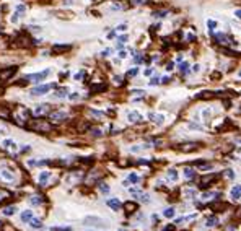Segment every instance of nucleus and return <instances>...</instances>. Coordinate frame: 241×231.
Wrapping results in <instances>:
<instances>
[{
    "instance_id": "nucleus-2",
    "label": "nucleus",
    "mask_w": 241,
    "mask_h": 231,
    "mask_svg": "<svg viewBox=\"0 0 241 231\" xmlns=\"http://www.w3.org/2000/svg\"><path fill=\"white\" fill-rule=\"evenodd\" d=\"M49 73H50V70H49V68H46V70L39 72V73H31V75H26L25 80L26 81H36V83H39V81H42L46 77L49 75Z\"/></svg>"
},
{
    "instance_id": "nucleus-42",
    "label": "nucleus",
    "mask_w": 241,
    "mask_h": 231,
    "mask_svg": "<svg viewBox=\"0 0 241 231\" xmlns=\"http://www.w3.org/2000/svg\"><path fill=\"white\" fill-rule=\"evenodd\" d=\"M83 75H85L83 72H78V73H75V80H81V78H83Z\"/></svg>"
},
{
    "instance_id": "nucleus-46",
    "label": "nucleus",
    "mask_w": 241,
    "mask_h": 231,
    "mask_svg": "<svg viewBox=\"0 0 241 231\" xmlns=\"http://www.w3.org/2000/svg\"><path fill=\"white\" fill-rule=\"evenodd\" d=\"M111 52H112L111 49H104V50H103V55H104V57H108V55H111Z\"/></svg>"
},
{
    "instance_id": "nucleus-41",
    "label": "nucleus",
    "mask_w": 241,
    "mask_h": 231,
    "mask_svg": "<svg viewBox=\"0 0 241 231\" xmlns=\"http://www.w3.org/2000/svg\"><path fill=\"white\" fill-rule=\"evenodd\" d=\"M158 83H160V78H158V77H155V78L150 80V85H158Z\"/></svg>"
},
{
    "instance_id": "nucleus-18",
    "label": "nucleus",
    "mask_w": 241,
    "mask_h": 231,
    "mask_svg": "<svg viewBox=\"0 0 241 231\" xmlns=\"http://www.w3.org/2000/svg\"><path fill=\"white\" fill-rule=\"evenodd\" d=\"M124 208H126L129 213H132V212L137 210V203L135 202H126V203H124Z\"/></svg>"
},
{
    "instance_id": "nucleus-6",
    "label": "nucleus",
    "mask_w": 241,
    "mask_h": 231,
    "mask_svg": "<svg viewBox=\"0 0 241 231\" xmlns=\"http://www.w3.org/2000/svg\"><path fill=\"white\" fill-rule=\"evenodd\" d=\"M199 143L197 142H189V143H182V145L179 146V150L181 151H184V153H187V151H194V150H197L199 148Z\"/></svg>"
},
{
    "instance_id": "nucleus-26",
    "label": "nucleus",
    "mask_w": 241,
    "mask_h": 231,
    "mask_svg": "<svg viewBox=\"0 0 241 231\" xmlns=\"http://www.w3.org/2000/svg\"><path fill=\"white\" fill-rule=\"evenodd\" d=\"M30 223H31L33 228H42V223H41V220H38V218H33Z\"/></svg>"
},
{
    "instance_id": "nucleus-1",
    "label": "nucleus",
    "mask_w": 241,
    "mask_h": 231,
    "mask_svg": "<svg viewBox=\"0 0 241 231\" xmlns=\"http://www.w3.org/2000/svg\"><path fill=\"white\" fill-rule=\"evenodd\" d=\"M26 127L30 129V130H38V132H49L52 127H50V124H47V122H42L39 121V119H34V121H31L26 124Z\"/></svg>"
},
{
    "instance_id": "nucleus-49",
    "label": "nucleus",
    "mask_w": 241,
    "mask_h": 231,
    "mask_svg": "<svg viewBox=\"0 0 241 231\" xmlns=\"http://www.w3.org/2000/svg\"><path fill=\"white\" fill-rule=\"evenodd\" d=\"M126 52H124V50H120V52H119V57H120V59H124V57H126Z\"/></svg>"
},
{
    "instance_id": "nucleus-12",
    "label": "nucleus",
    "mask_w": 241,
    "mask_h": 231,
    "mask_svg": "<svg viewBox=\"0 0 241 231\" xmlns=\"http://www.w3.org/2000/svg\"><path fill=\"white\" fill-rule=\"evenodd\" d=\"M47 111H49V104H39L34 109V114L36 116H42V114H46Z\"/></svg>"
},
{
    "instance_id": "nucleus-55",
    "label": "nucleus",
    "mask_w": 241,
    "mask_h": 231,
    "mask_svg": "<svg viewBox=\"0 0 241 231\" xmlns=\"http://www.w3.org/2000/svg\"><path fill=\"white\" fill-rule=\"evenodd\" d=\"M119 231H124V230H119Z\"/></svg>"
},
{
    "instance_id": "nucleus-37",
    "label": "nucleus",
    "mask_w": 241,
    "mask_h": 231,
    "mask_svg": "<svg viewBox=\"0 0 241 231\" xmlns=\"http://www.w3.org/2000/svg\"><path fill=\"white\" fill-rule=\"evenodd\" d=\"M90 114H91V116H95V117H103V116H104L103 112H100V111H95V109H91V111H90Z\"/></svg>"
},
{
    "instance_id": "nucleus-21",
    "label": "nucleus",
    "mask_w": 241,
    "mask_h": 231,
    "mask_svg": "<svg viewBox=\"0 0 241 231\" xmlns=\"http://www.w3.org/2000/svg\"><path fill=\"white\" fill-rule=\"evenodd\" d=\"M67 95H69V90H67V88H59V90H57V93H55V96H57V98H65Z\"/></svg>"
},
{
    "instance_id": "nucleus-3",
    "label": "nucleus",
    "mask_w": 241,
    "mask_h": 231,
    "mask_svg": "<svg viewBox=\"0 0 241 231\" xmlns=\"http://www.w3.org/2000/svg\"><path fill=\"white\" fill-rule=\"evenodd\" d=\"M213 39L218 42V44H223V46H231V44H235L233 42V38L228 34H223V33H217L215 36H213Z\"/></svg>"
},
{
    "instance_id": "nucleus-25",
    "label": "nucleus",
    "mask_w": 241,
    "mask_h": 231,
    "mask_svg": "<svg viewBox=\"0 0 241 231\" xmlns=\"http://www.w3.org/2000/svg\"><path fill=\"white\" fill-rule=\"evenodd\" d=\"M106 85H93L91 86V93H98V91H104Z\"/></svg>"
},
{
    "instance_id": "nucleus-39",
    "label": "nucleus",
    "mask_w": 241,
    "mask_h": 231,
    "mask_svg": "<svg viewBox=\"0 0 241 231\" xmlns=\"http://www.w3.org/2000/svg\"><path fill=\"white\" fill-rule=\"evenodd\" d=\"M91 134H93V135H95V137H101V135H103V134H101V130H100V129H91Z\"/></svg>"
},
{
    "instance_id": "nucleus-30",
    "label": "nucleus",
    "mask_w": 241,
    "mask_h": 231,
    "mask_svg": "<svg viewBox=\"0 0 241 231\" xmlns=\"http://www.w3.org/2000/svg\"><path fill=\"white\" fill-rule=\"evenodd\" d=\"M100 191L103 192V194H108V192H109V186L104 184V182H100Z\"/></svg>"
},
{
    "instance_id": "nucleus-40",
    "label": "nucleus",
    "mask_w": 241,
    "mask_h": 231,
    "mask_svg": "<svg viewBox=\"0 0 241 231\" xmlns=\"http://www.w3.org/2000/svg\"><path fill=\"white\" fill-rule=\"evenodd\" d=\"M69 98H70V101H77L78 98H80V95H78V93H72V95L69 96Z\"/></svg>"
},
{
    "instance_id": "nucleus-4",
    "label": "nucleus",
    "mask_w": 241,
    "mask_h": 231,
    "mask_svg": "<svg viewBox=\"0 0 241 231\" xmlns=\"http://www.w3.org/2000/svg\"><path fill=\"white\" fill-rule=\"evenodd\" d=\"M18 70V67H8V68H3L0 70V81H7L10 77H13Z\"/></svg>"
},
{
    "instance_id": "nucleus-11",
    "label": "nucleus",
    "mask_w": 241,
    "mask_h": 231,
    "mask_svg": "<svg viewBox=\"0 0 241 231\" xmlns=\"http://www.w3.org/2000/svg\"><path fill=\"white\" fill-rule=\"evenodd\" d=\"M85 225H103V220H101V218H96V216H86Z\"/></svg>"
},
{
    "instance_id": "nucleus-50",
    "label": "nucleus",
    "mask_w": 241,
    "mask_h": 231,
    "mask_svg": "<svg viewBox=\"0 0 241 231\" xmlns=\"http://www.w3.org/2000/svg\"><path fill=\"white\" fill-rule=\"evenodd\" d=\"M161 81H163V83H168V81H170V77H163V80Z\"/></svg>"
},
{
    "instance_id": "nucleus-17",
    "label": "nucleus",
    "mask_w": 241,
    "mask_h": 231,
    "mask_svg": "<svg viewBox=\"0 0 241 231\" xmlns=\"http://www.w3.org/2000/svg\"><path fill=\"white\" fill-rule=\"evenodd\" d=\"M142 119V116L137 112V111H132V112H129V121L131 122H139Z\"/></svg>"
},
{
    "instance_id": "nucleus-45",
    "label": "nucleus",
    "mask_w": 241,
    "mask_h": 231,
    "mask_svg": "<svg viewBox=\"0 0 241 231\" xmlns=\"http://www.w3.org/2000/svg\"><path fill=\"white\" fill-rule=\"evenodd\" d=\"M163 231H174V225H168Z\"/></svg>"
},
{
    "instance_id": "nucleus-16",
    "label": "nucleus",
    "mask_w": 241,
    "mask_h": 231,
    "mask_svg": "<svg viewBox=\"0 0 241 231\" xmlns=\"http://www.w3.org/2000/svg\"><path fill=\"white\" fill-rule=\"evenodd\" d=\"M21 220L25 221V223H30V221L33 220V212H31V210H25L23 213H21Z\"/></svg>"
},
{
    "instance_id": "nucleus-7",
    "label": "nucleus",
    "mask_w": 241,
    "mask_h": 231,
    "mask_svg": "<svg viewBox=\"0 0 241 231\" xmlns=\"http://www.w3.org/2000/svg\"><path fill=\"white\" fill-rule=\"evenodd\" d=\"M215 181V174H207V176L201 177V189H207L210 187V182Z\"/></svg>"
},
{
    "instance_id": "nucleus-23",
    "label": "nucleus",
    "mask_w": 241,
    "mask_h": 231,
    "mask_svg": "<svg viewBox=\"0 0 241 231\" xmlns=\"http://www.w3.org/2000/svg\"><path fill=\"white\" fill-rule=\"evenodd\" d=\"M217 223H218V218H217V216H210V218L207 220L205 225L209 226V228H212V226H217Z\"/></svg>"
},
{
    "instance_id": "nucleus-15",
    "label": "nucleus",
    "mask_w": 241,
    "mask_h": 231,
    "mask_svg": "<svg viewBox=\"0 0 241 231\" xmlns=\"http://www.w3.org/2000/svg\"><path fill=\"white\" fill-rule=\"evenodd\" d=\"M49 177H50L49 171H42V173L39 174V184H41V186H46V181H47Z\"/></svg>"
},
{
    "instance_id": "nucleus-32",
    "label": "nucleus",
    "mask_w": 241,
    "mask_h": 231,
    "mask_svg": "<svg viewBox=\"0 0 241 231\" xmlns=\"http://www.w3.org/2000/svg\"><path fill=\"white\" fill-rule=\"evenodd\" d=\"M30 202H31V203H34V205H38V203H41V202H42V199H41L39 195H33V197L30 199Z\"/></svg>"
},
{
    "instance_id": "nucleus-29",
    "label": "nucleus",
    "mask_w": 241,
    "mask_h": 231,
    "mask_svg": "<svg viewBox=\"0 0 241 231\" xmlns=\"http://www.w3.org/2000/svg\"><path fill=\"white\" fill-rule=\"evenodd\" d=\"M194 174H196V173H194V169H191V168H187V169L184 171V176H186L187 179H192V177H194Z\"/></svg>"
},
{
    "instance_id": "nucleus-56",
    "label": "nucleus",
    "mask_w": 241,
    "mask_h": 231,
    "mask_svg": "<svg viewBox=\"0 0 241 231\" xmlns=\"http://www.w3.org/2000/svg\"><path fill=\"white\" fill-rule=\"evenodd\" d=\"M240 77H241V72H240Z\"/></svg>"
},
{
    "instance_id": "nucleus-19",
    "label": "nucleus",
    "mask_w": 241,
    "mask_h": 231,
    "mask_svg": "<svg viewBox=\"0 0 241 231\" xmlns=\"http://www.w3.org/2000/svg\"><path fill=\"white\" fill-rule=\"evenodd\" d=\"M15 213H16V207L15 205H13V207H7V208H5V210H3V215H5V216H10V215H15Z\"/></svg>"
},
{
    "instance_id": "nucleus-52",
    "label": "nucleus",
    "mask_w": 241,
    "mask_h": 231,
    "mask_svg": "<svg viewBox=\"0 0 241 231\" xmlns=\"http://www.w3.org/2000/svg\"><path fill=\"white\" fill-rule=\"evenodd\" d=\"M236 16H238V18H241V10H236V13H235Z\"/></svg>"
},
{
    "instance_id": "nucleus-44",
    "label": "nucleus",
    "mask_w": 241,
    "mask_h": 231,
    "mask_svg": "<svg viewBox=\"0 0 241 231\" xmlns=\"http://www.w3.org/2000/svg\"><path fill=\"white\" fill-rule=\"evenodd\" d=\"M52 231H72L70 228H52Z\"/></svg>"
},
{
    "instance_id": "nucleus-5",
    "label": "nucleus",
    "mask_w": 241,
    "mask_h": 231,
    "mask_svg": "<svg viewBox=\"0 0 241 231\" xmlns=\"http://www.w3.org/2000/svg\"><path fill=\"white\" fill-rule=\"evenodd\" d=\"M52 88H54V85H39V86H36V88L31 90V95L33 96H42L49 90H52Z\"/></svg>"
},
{
    "instance_id": "nucleus-47",
    "label": "nucleus",
    "mask_w": 241,
    "mask_h": 231,
    "mask_svg": "<svg viewBox=\"0 0 241 231\" xmlns=\"http://www.w3.org/2000/svg\"><path fill=\"white\" fill-rule=\"evenodd\" d=\"M126 30H127L126 25H119V26H117V31H126Z\"/></svg>"
},
{
    "instance_id": "nucleus-35",
    "label": "nucleus",
    "mask_w": 241,
    "mask_h": 231,
    "mask_svg": "<svg viewBox=\"0 0 241 231\" xmlns=\"http://www.w3.org/2000/svg\"><path fill=\"white\" fill-rule=\"evenodd\" d=\"M194 195H196V191H194V189H187V191H186V197H187V199H192Z\"/></svg>"
},
{
    "instance_id": "nucleus-22",
    "label": "nucleus",
    "mask_w": 241,
    "mask_h": 231,
    "mask_svg": "<svg viewBox=\"0 0 241 231\" xmlns=\"http://www.w3.org/2000/svg\"><path fill=\"white\" fill-rule=\"evenodd\" d=\"M150 117H151V121L156 122V124H163V116L161 114H150Z\"/></svg>"
},
{
    "instance_id": "nucleus-9",
    "label": "nucleus",
    "mask_w": 241,
    "mask_h": 231,
    "mask_svg": "<svg viewBox=\"0 0 241 231\" xmlns=\"http://www.w3.org/2000/svg\"><path fill=\"white\" fill-rule=\"evenodd\" d=\"M230 195L233 200H240L241 199V184H236V186H233V189H231Z\"/></svg>"
},
{
    "instance_id": "nucleus-8",
    "label": "nucleus",
    "mask_w": 241,
    "mask_h": 231,
    "mask_svg": "<svg viewBox=\"0 0 241 231\" xmlns=\"http://www.w3.org/2000/svg\"><path fill=\"white\" fill-rule=\"evenodd\" d=\"M65 117H67V114L64 111H52V112H49L50 121H64Z\"/></svg>"
},
{
    "instance_id": "nucleus-28",
    "label": "nucleus",
    "mask_w": 241,
    "mask_h": 231,
    "mask_svg": "<svg viewBox=\"0 0 241 231\" xmlns=\"http://www.w3.org/2000/svg\"><path fill=\"white\" fill-rule=\"evenodd\" d=\"M166 15H168V11H166V10H160V11H155V13H153L155 18H165Z\"/></svg>"
},
{
    "instance_id": "nucleus-48",
    "label": "nucleus",
    "mask_w": 241,
    "mask_h": 231,
    "mask_svg": "<svg viewBox=\"0 0 241 231\" xmlns=\"http://www.w3.org/2000/svg\"><path fill=\"white\" fill-rule=\"evenodd\" d=\"M134 3L135 5H142V3H145V0H134Z\"/></svg>"
},
{
    "instance_id": "nucleus-38",
    "label": "nucleus",
    "mask_w": 241,
    "mask_h": 231,
    "mask_svg": "<svg viewBox=\"0 0 241 231\" xmlns=\"http://www.w3.org/2000/svg\"><path fill=\"white\" fill-rule=\"evenodd\" d=\"M139 179H140V177L137 176V174H134V173L129 176V181H131V182H139Z\"/></svg>"
},
{
    "instance_id": "nucleus-20",
    "label": "nucleus",
    "mask_w": 241,
    "mask_h": 231,
    "mask_svg": "<svg viewBox=\"0 0 241 231\" xmlns=\"http://www.w3.org/2000/svg\"><path fill=\"white\" fill-rule=\"evenodd\" d=\"M166 177H168V181H176V179H178V173H176L174 169H170L168 174H166Z\"/></svg>"
},
{
    "instance_id": "nucleus-54",
    "label": "nucleus",
    "mask_w": 241,
    "mask_h": 231,
    "mask_svg": "<svg viewBox=\"0 0 241 231\" xmlns=\"http://www.w3.org/2000/svg\"><path fill=\"white\" fill-rule=\"evenodd\" d=\"M0 226H2V221H0Z\"/></svg>"
},
{
    "instance_id": "nucleus-27",
    "label": "nucleus",
    "mask_w": 241,
    "mask_h": 231,
    "mask_svg": "<svg viewBox=\"0 0 241 231\" xmlns=\"http://www.w3.org/2000/svg\"><path fill=\"white\" fill-rule=\"evenodd\" d=\"M163 215H165L166 218H173V216H174V208H166V210L163 212Z\"/></svg>"
},
{
    "instance_id": "nucleus-33",
    "label": "nucleus",
    "mask_w": 241,
    "mask_h": 231,
    "mask_svg": "<svg viewBox=\"0 0 241 231\" xmlns=\"http://www.w3.org/2000/svg\"><path fill=\"white\" fill-rule=\"evenodd\" d=\"M117 41H119V47H122V44H126L127 42V36H119V38H117Z\"/></svg>"
},
{
    "instance_id": "nucleus-14",
    "label": "nucleus",
    "mask_w": 241,
    "mask_h": 231,
    "mask_svg": "<svg viewBox=\"0 0 241 231\" xmlns=\"http://www.w3.org/2000/svg\"><path fill=\"white\" fill-rule=\"evenodd\" d=\"M0 177L5 181H13V173H10L8 169H2L0 171Z\"/></svg>"
},
{
    "instance_id": "nucleus-51",
    "label": "nucleus",
    "mask_w": 241,
    "mask_h": 231,
    "mask_svg": "<svg viewBox=\"0 0 241 231\" xmlns=\"http://www.w3.org/2000/svg\"><path fill=\"white\" fill-rule=\"evenodd\" d=\"M151 72H153L151 68H147V70H145V75H151Z\"/></svg>"
},
{
    "instance_id": "nucleus-10",
    "label": "nucleus",
    "mask_w": 241,
    "mask_h": 231,
    "mask_svg": "<svg viewBox=\"0 0 241 231\" xmlns=\"http://www.w3.org/2000/svg\"><path fill=\"white\" fill-rule=\"evenodd\" d=\"M70 49V46H65V44H55L52 46V52L54 54H59V52H65V50Z\"/></svg>"
},
{
    "instance_id": "nucleus-53",
    "label": "nucleus",
    "mask_w": 241,
    "mask_h": 231,
    "mask_svg": "<svg viewBox=\"0 0 241 231\" xmlns=\"http://www.w3.org/2000/svg\"><path fill=\"white\" fill-rule=\"evenodd\" d=\"M0 30H2V25H0Z\"/></svg>"
},
{
    "instance_id": "nucleus-24",
    "label": "nucleus",
    "mask_w": 241,
    "mask_h": 231,
    "mask_svg": "<svg viewBox=\"0 0 241 231\" xmlns=\"http://www.w3.org/2000/svg\"><path fill=\"white\" fill-rule=\"evenodd\" d=\"M2 145L5 146V148H13V150L16 148V143H15L13 140H3V143H2Z\"/></svg>"
},
{
    "instance_id": "nucleus-13",
    "label": "nucleus",
    "mask_w": 241,
    "mask_h": 231,
    "mask_svg": "<svg viewBox=\"0 0 241 231\" xmlns=\"http://www.w3.org/2000/svg\"><path fill=\"white\" fill-rule=\"evenodd\" d=\"M108 205L111 207V208H112V210H119L120 207H122V203H120L119 200H117V199H109V200H108Z\"/></svg>"
},
{
    "instance_id": "nucleus-31",
    "label": "nucleus",
    "mask_w": 241,
    "mask_h": 231,
    "mask_svg": "<svg viewBox=\"0 0 241 231\" xmlns=\"http://www.w3.org/2000/svg\"><path fill=\"white\" fill-rule=\"evenodd\" d=\"M207 26H209V30H210V33H213V30L217 28V21H213V20H209L207 21Z\"/></svg>"
},
{
    "instance_id": "nucleus-36",
    "label": "nucleus",
    "mask_w": 241,
    "mask_h": 231,
    "mask_svg": "<svg viewBox=\"0 0 241 231\" xmlns=\"http://www.w3.org/2000/svg\"><path fill=\"white\" fill-rule=\"evenodd\" d=\"M179 70L182 72V73H187V72H189V65H187V64H181Z\"/></svg>"
},
{
    "instance_id": "nucleus-43",
    "label": "nucleus",
    "mask_w": 241,
    "mask_h": 231,
    "mask_svg": "<svg viewBox=\"0 0 241 231\" xmlns=\"http://www.w3.org/2000/svg\"><path fill=\"white\" fill-rule=\"evenodd\" d=\"M225 176L228 177V179H233V176H235V174L231 173V169H228V171H226V173H225Z\"/></svg>"
},
{
    "instance_id": "nucleus-34",
    "label": "nucleus",
    "mask_w": 241,
    "mask_h": 231,
    "mask_svg": "<svg viewBox=\"0 0 241 231\" xmlns=\"http://www.w3.org/2000/svg\"><path fill=\"white\" fill-rule=\"evenodd\" d=\"M137 73H139V68H137V67H134L132 70H129V72H127V77H135Z\"/></svg>"
}]
</instances>
